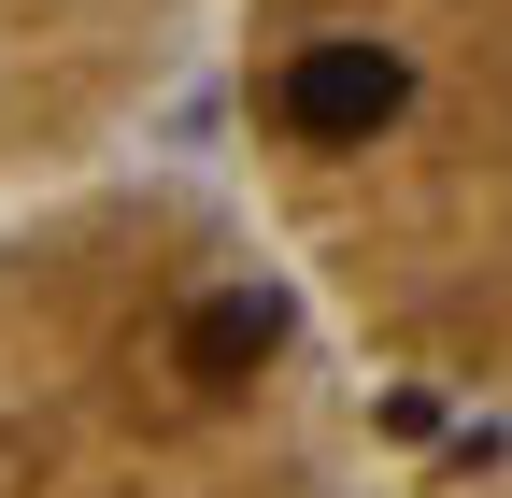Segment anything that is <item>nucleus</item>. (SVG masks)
<instances>
[{
  "mask_svg": "<svg viewBox=\"0 0 512 498\" xmlns=\"http://www.w3.org/2000/svg\"><path fill=\"white\" fill-rule=\"evenodd\" d=\"M0 498H370L356 342L214 171L0 200Z\"/></svg>",
  "mask_w": 512,
  "mask_h": 498,
  "instance_id": "nucleus-1",
  "label": "nucleus"
},
{
  "mask_svg": "<svg viewBox=\"0 0 512 498\" xmlns=\"http://www.w3.org/2000/svg\"><path fill=\"white\" fill-rule=\"evenodd\" d=\"M214 43V0H0V200L100 171Z\"/></svg>",
  "mask_w": 512,
  "mask_h": 498,
  "instance_id": "nucleus-3",
  "label": "nucleus"
},
{
  "mask_svg": "<svg viewBox=\"0 0 512 498\" xmlns=\"http://www.w3.org/2000/svg\"><path fill=\"white\" fill-rule=\"evenodd\" d=\"M456 498H512V470H470V484H456Z\"/></svg>",
  "mask_w": 512,
  "mask_h": 498,
  "instance_id": "nucleus-4",
  "label": "nucleus"
},
{
  "mask_svg": "<svg viewBox=\"0 0 512 498\" xmlns=\"http://www.w3.org/2000/svg\"><path fill=\"white\" fill-rule=\"evenodd\" d=\"M228 157L356 370L512 413V0H214Z\"/></svg>",
  "mask_w": 512,
  "mask_h": 498,
  "instance_id": "nucleus-2",
  "label": "nucleus"
}]
</instances>
